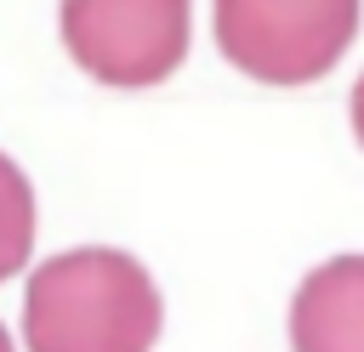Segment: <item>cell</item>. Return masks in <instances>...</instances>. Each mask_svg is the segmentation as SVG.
I'll return each mask as SVG.
<instances>
[{
	"mask_svg": "<svg viewBox=\"0 0 364 352\" xmlns=\"http://www.w3.org/2000/svg\"><path fill=\"white\" fill-rule=\"evenodd\" d=\"M159 318L148 267L108 244L51 255L23 295L28 352H154Z\"/></svg>",
	"mask_w": 364,
	"mask_h": 352,
	"instance_id": "6da1fadb",
	"label": "cell"
},
{
	"mask_svg": "<svg viewBox=\"0 0 364 352\" xmlns=\"http://www.w3.org/2000/svg\"><path fill=\"white\" fill-rule=\"evenodd\" d=\"M358 34V0H216L222 57L262 85L324 79Z\"/></svg>",
	"mask_w": 364,
	"mask_h": 352,
	"instance_id": "7a4b0ae2",
	"label": "cell"
},
{
	"mask_svg": "<svg viewBox=\"0 0 364 352\" xmlns=\"http://www.w3.org/2000/svg\"><path fill=\"white\" fill-rule=\"evenodd\" d=\"M188 0H63L68 57L114 91H148L171 79L188 57Z\"/></svg>",
	"mask_w": 364,
	"mask_h": 352,
	"instance_id": "3957f363",
	"label": "cell"
},
{
	"mask_svg": "<svg viewBox=\"0 0 364 352\" xmlns=\"http://www.w3.org/2000/svg\"><path fill=\"white\" fill-rule=\"evenodd\" d=\"M296 352H364V261L336 255L330 267L307 273L290 307Z\"/></svg>",
	"mask_w": 364,
	"mask_h": 352,
	"instance_id": "277c9868",
	"label": "cell"
},
{
	"mask_svg": "<svg viewBox=\"0 0 364 352\" xmlns=\"http://www.w3.org/2000/svg\"><path fill=\"white\" fill-rule=\"evenodd\" d=\"M28 250H34V187L0 153V284L11 273H23Z\"/></svg>",
	"mask_w": 364,
	"mask_h": 352,
	"instance_id": "5b68a950",
	"label": "cell"
},
{
	"mask_svg": "<svg viewBox=\"0 0 364 352\" xmlns=\"http://www.w3.org/2000/svg\"><path fill=\"white\" fill-rule=\"evenodd\" d=\"M0 352H11V335H6V324H0Z\"/></svg>",
	"mask_w": 364,
	"mask_h": 352,
	"instance_id": "8992f818",
	"label": "cell"
}]
</instances>
